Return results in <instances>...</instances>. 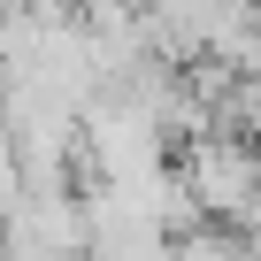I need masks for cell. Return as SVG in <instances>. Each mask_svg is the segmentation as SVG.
Segmentation results:
<instances>
[{
    "label": "cell",
    "mask_w": 261,
    "mask_h": 261,
    "mask_svg": "<svg viewBox=\"0 0 261 261\" xmlns=\"http://www.w3.org/2000/svg\"><path fill=\"white\" fill-rule=\"evenodd\" d=\"M0 261H77V253L39 246V238H23V230H0Z\"/></svg>",
    "instance_id": "obj_2"
},
{
    "label": "cell",
    "mask_w": 261,
    "mask_h": 261,
    "mask_svg": "<svg viewBox=\"0 0 261 261\" xmlns=\"http://www.w3.org/2000/svg\"><path fill=\"white\" fill-rule=\"evenodd\" d=\"M177 169H185L200 215H215V223H230V230H238V223L253 215V200H261V146L238 139V130H200V139H185V146H177Z\"/></svg>",
    "instance_id": "obj_1"
}]
</instances>
